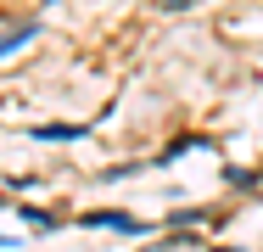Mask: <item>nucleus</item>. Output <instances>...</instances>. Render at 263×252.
Returning <instances> with one entry per match:
<instances>
[{
  "label": "nucleus",
  "instance_id": "1",
  "mask_svg": "<svg viewBox=\"0 0 263 252\" xmlns=\"http://www.w3.org/2000/svg\"><path fill=\"white\" fill-rule=\"evenodd\" d=\"M79 224H90V230H135V219H129V213H112V207H96V213H84Z\"/></svg>",
  "mask_w": 263,
  "mask_h": 252
},
{
  "label": "nucleus",
  "instance_id": "2",
  "mask_svg": "<svg viewBox=\"0 0 263 252\" xmlns=\"http://www.w3.org/2000/svg\"><path fill=\"white\" fill-rule=\"evenodd\" d=\"M34 34H40V23H23V28H11V34H0V56H11L17 45H28Z\"/></svg>",
  "mask_w": 263,
  "mask_h": 252
},
{
  "label": "nucleus",
  "instance_id": "3",
  "mask_svg": "<svg viewBox=\"0 0 263 252\" xmlns=\"http://www.w3.org/2000/svg\"><path fill=\"white\" fill-rule=\"evenodd\" d=\"M34 135L40 140H84V129H73V123H40Z\"/></svg>",
  "mask_w": 263,
  "mask_h": 252
},
{
  "label": "nucleus",
  "instance_id": "4",
  "mask_svg": "<svg viewBox=\"0 0 263 252\" xmlns=\"http://www.w3.org/2000/svg\"><path fill=\"white\" fill-rule=\"evenodd\" d=\"M218 252H224V247H218Z\"/></svg>",
  "mask_w": 263,
  "mask_h": 252
}]
</instances>
